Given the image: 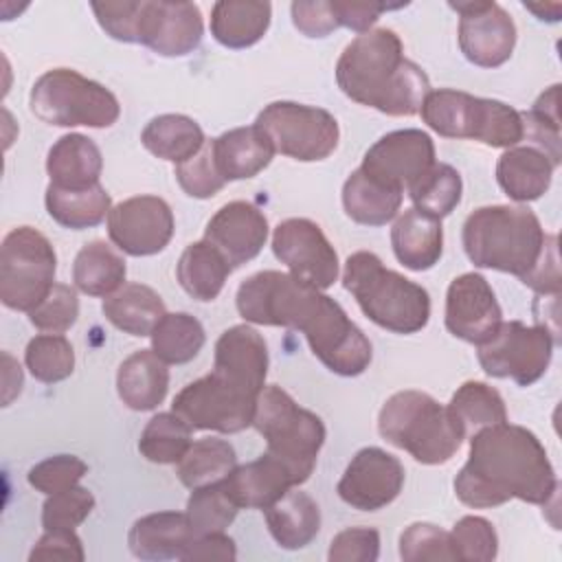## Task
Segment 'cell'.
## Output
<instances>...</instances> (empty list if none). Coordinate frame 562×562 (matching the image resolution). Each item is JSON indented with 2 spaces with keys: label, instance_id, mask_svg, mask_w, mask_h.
<instances>
[{
  "label": "cell",
  "instance_id": "cell-27",
  "mask_svg": "<svg viewBox=\"0 0 562 562\" xmlns=\"http://www.w3.org/2000/svg\"><path fill=\"white\" fill-rule=\"evenodd\" d=\"M169 369L151 349L127 356L116 371V391L132 411H154L167 397Z\"/></svg>",
  "mask_w": 562,
  "mask_h": 562
},
{
  "label": "cell",
  "instance_id": "cell-14",
  "mask_svg": "<svg viewBox=\"0 0 562 562\" xmlns=\"http://www.w3.org/2000/svg\"><path fill=\"white\" fill-rule=\"evenodd\" d=\"M272 252L299 281L327 290L338 279V255L323 228L307 217H290L272 233Z\"/></svg>",
  "mask_w": 562,
  "mask_h": 562
},
{
  "label": "cell",
  "instance_id": "cell-39",
  "mask_svg": "<svg viewBox=\"0 0 562 562\" xmlns=\"http://www.w3.org/2000/svg\"><path fill=\"white\" fill-rule=\"evenodd\" d=\"M237 465L235 448L217 437L198 439L189 446L184 457L176 463L180 483L189 490L224 481Z\"/></svg>",
  "mask_w": 562,
  "mask_h": 562
},
{
  "label": "cell",
  "instance_id": "cell-5",
  "mask_svg": "<svg viewBox=\"0 0 562 562\" xmlns=\"http://www.w3.org/2000/svg\"><path fill=\"white\" fill-rule=\"evenodd\" d=\"M342 285L364 316L393 334H415L428 325L430 296L426 288L386 268L375 252L358 250L347 257Z\"/></svg>",
  "mask_w": 562,
  "mask_h": 562
},
{
  "label": "cell",
  "instance_id": "cell-15",
  "mask_svg": "<svg viewBox=\"0 0 562 562\" xmlns=\"http://www.w3.org/2000/svg\"><path fill=\"white\" fill-rule=\"evenodd\" d=\"M448 7L459 13V48L470 64L496 68L512 57L516 24L498 2L461 0Z\"/></svg>",
  "mask_w": 562,
  "mask_h": 562
},
{
  "label": "cell",
  "instance_id": "cell-31",
  "mask_svg": "<svg viewBox=\"0 0 562 562\" xmlns=\"http://www.w3.org/2000/svg\"><path fill=\"white\" fill-rule=\"evenodd\" d=\"M263 512L270 536L279 547L290 551L307 547L321 529V509L316 501L301 490L290 487Z\"/></svg>",
  "mask_w": 562,
  "mask_h": 562
},
{
  "label": "cell",
  "instance_id": "cell-16",
  "mask_svg": "<svg viewBox=\"0 0 562 562\" xmlns=\"http://www.w3.org/2000/svg\"><path fill=\"white\" fill-rule=\"evenodd\" d=\"M108 235L112 244L132 257H149L171 241L173 213L158 195H134L108 215Z\"/></svg>",
  "mask_w": 562,
  "mask_h": 562
},
{
  "label": "cell",
  "instance_id": "cell-6",
  "mask_svg": "<svg viewBox=\"0 0 562 562\" xmlns=\"http://www.w3.org/2000/svg\"><path fill=\"white\" fill-rule=\"evenodd\" d=\"M378 430L382 439L424 465L450 461L463 441L448 406L424 391L393 393L380 408Z\"/></svg>",
  "mask_w": 562,
  "mask_h": 562
},
{
  "label": "cell",
  "instance_id": "cell-32",
  "mask_svg": "<svg viewBox=\"0 0 562 562\" xmlns=\"http://www.w3.org/2000/svg\"><path fill=\"white\" fill-rule=\"evenodd\" d=\"M270 18V2L220 0L211 11V33L226 48H248L266 35Z\"/></svg>",
  "mask_w": 562,
  "mask_h": 562
},
{
  "label": "cell",
  "instance_id": "cell-54",
  "mask_svg": "<svg viewBox=\"0 0 562 562\" xmlns=\"http://www.w3.org/2000/svg\"><path fill=\"white\" fill-rule=\"evenodd\" d=\"M86 558L81 538L75 529H46V533L35 542L29 553V560H77Z\"/></svg>",
  "mask_w": 562,
  "mask_h": 562
},
{
  "label": "cell",
  "instance_id": "cell-56",
  "mask_svg": "<svg viewBox=\"0 0 562 562\" xmlns=\"http://www.w3.org/2000/svg\"><path fill=\"white\" fill-rule=\"evenodd\" d=\"M404 4H384V2H351V0H331L334 15L338 26H347L356 33H367L378 22L382 11L400 9Z\"/></svg>",
  "mask_w": 562,
  "mask_h": 562
},
{
  "label": "cell",
  "instance_id": "cell-48",
  "mask_svg": "<svg viewBox=\"0 0 562 562\" xmlns=\"http://www.w3.org/2000/svg\"><path fill=\"white\" fill-rule=\"evenodd\" d=\"M94 509V496L90 490L72 485L61 492L48 494L42 505L44 529H77Z\"/></svg>",
  "mask_w": 562,
  "mask_h": 562
},
{
  "label": "cell",
  "instance_id": "cell-33",
  "mask_svg": "<svg viewBox=\"0 0 562 562\" xmlns=\"http://www.w3.org/2000/svg\"><path fill=\"white\" fill-rule=\"evenodd\" d=\"M101 310L116 329L138 338L149 336L167 314L160 294L143 283H123L103 299Z\"/></svg>",
  "mask_w": 562,
  "mask_h": 562
},
{
  "label": "cell",
  "instance_id": "cell-47",
  "mask_svg": "<svg viewBox=\"0 0 562 562\" xmlns=\"http://www.w3.org/2000/svg\"><path fill=\"white\" fill-rule=\"evenodd\" d=\"M79 316V299L75 288L66 283H55L50 292L29 312L31 325L48 334L68 331Z\"/></svg>",
  "mask_w": 562,
  "mask_h": 562
},
{
  "label": "cell",
  "instance_id": "cell-55",
  "mask_svg": "<svg viewBox=\"0 0 562 562\" xmlns=\"http://www.w3.org/2000/svg\"><path fill=\"white\" fill-rule=\"evenodd\" d=\"M292 24L307 37H325L338 29V20L334 15L331 2H292L290 7Z\"/></svg>",
  "mask_w": 562,
  "mask_h": 562
},
{
  "label": "cell",
  "instance_id": "cell-35",
  "mask_svg": "<svg viewBox=\"0 0 562 562\" xmlns=\"http://www.w3.org/2000/svg\"><path fill=\"white\" fill-rule=\"evenodd\" d=\"M140 143L149 154L180 165L193 158L204 147L206 138L200 123L191 116L160 114L145 125Z\"/></svg>",
  "mask_w": 562,
  "mask_h": 562
},
{
  "label": "cell",
  "instance_id": "cell-38",
  "mask_svg": "<svg viewBox=\"0 0 562 562\" xmlns=\"http://www.w3.org/2000/svg\"><path fill=\"white\" fill-rule=\"evenodd\" d=\"M448 411L463 439L472 437L485 426L507 422V408L501 393L494 386L476 380H468L454 391L448 402Z\"/></svg>",
  "mask_w": 562,
  "mask_h": 562
},
{
  "label": "cell",
  "instance_id": "cell-20",
  "mask_svg": "<svg viewBox=\"0 0 562 562\" xmlns=\"http://www.w3.org/2000/svg\"><path fill=\"white\" fill-rule=\"evenodd\" d=\"M435 165L432 138L415 127L395 130L378 138L364 154L360 169L400 189H408Z\"/></svg>",
  "mask_w": 562,
  "mask_h": 562
},
{
  "label": "cell",
  "instance_id": "cell-45",
  "mask_svg": "<svg viewBox=\"0 0 562 562\" xmlns=\"http://www.w3.org/2000/svg\"><path fill=\"white\" fill-rule=\"evenodd\" d=\"M239 507L228 496L222 481L195 487L187 501V518L195 536L224 531L237 516Z\"/></svg>",
  "mask_w": 562,
  "mask_h": 562
},
{
  "label": "cell",
  "instance_id": "cell-57",
  "mask_svg": "<svg viewBox=\"0 0 562 562\" xmlns=\"http://www.w3.org/2000/svg\"><path fill=\"white\" fill-rule=\"evenodd\" d=\"M527 288H531L538 294H551L558 296L562 290V277H560V259H558V237L549 235V244L536 263V268L520 279Z\"/></svg>",
  "mask_w": 562,
  "mask_h": 562
},
{
  "label": "cell",
  "instance_id": "cell-34",
  "mask_svg": "<svg viewBox=\"0 0 562 562\" xmlns=\"http://www.w3.org/2000/svg\"><path fill=\"white\" fill-rule=\"evenodd\" d=\"M231 263L226 257L206 239L189 244L176 266V277L182 290L195 301H213L222 292Z\"/></svg>",
  "mask_w": 562,
  "mask_h": 562
},
{
  "label": "cell",
  "instance_id": "cell-52",
  "mask_svg": "<svg viewBox=\"0 0 562 562\" xmlns=\"http://www.w3.org/2000/svg\"><path fill=\"white\" fill-rule=\"evenodd\" d=\"M380 555V533L373 527H349L331 538L329 562H375Z\"/></svg>",
  "mask_w": 562,
  "mask_h": 562
},
{
  "label": "cell",
  "instance_id": "cell-29",
  "mask_svg": "<svg viewBox=\"0 0 562 562\" xmlns=\"http://www.w3.org/2000/svg\"><path fill=\"white\" fill-rule=\"evenodd\" d=\"M555 165L536 147H509L496 162V182L507 198L533 202L542 198L553 178Z\"/></svg>",
  "mask_w": 562,
  "mask_h": 562
},
{
  "label": "cell",
  "instance_id": "cell-36",
  "mask_svg": "<svg viewBox=\"0 0 562 562\" xmlns=\"http://www.w3.org/2000/svg\"><path fill=\"white\" fill-rule=\"evenodd\" d=\"M44 202L48 215L57 224L72 231L92 228L101 224L112 211L110 193L101 187V182L88 189H59L48 184Z\"/></svg>",
  "mask_w": 562,
  "mask_h": 562
},
{
  "label": "cell",
  "instance_id": "cell-51",
  "mask_svg": "<svg viewBox=\"0 0 562 562\" xmlns=\"http://www.w3.org/2000/svg\"><path fill=\"white\" fill-rule=\"evenodd\" d=\"M86 472H88V465L79 457L55 454V457H48V459L35 463L29 470L26 481L31 487H35L42 494H55V492L77 485Z\"/></svg>",
  "mask_w": 562,
  "mask_h": 562
},
{
  "label": "cell",
  "instance_id": "cell-43",
  "mask_svg": "<svg viewBox=\"0 0 562 562\" xmlns=\"http://www.w3.org/2000/svg\"><path fill=\"white\" fill-rule=\"evenodd\" d=\"M558 92L560 86L553 83L542 92L529 112H520L522 138L531 140V147L540 149L555 167L562 160L560 140V114H558Z\"/></svg>",
  "mask_w": 562,
  "mask_h": 562
},
{
  "label": "cell",
  "instance_id": "cell-49",
  "mask_svg": "<svg viewBox=\"0 0 562 562\" xmlns=\"http://www.w3.org/2000/svg\"><path fill=\"white\" fill-rule=\"evenodd\" d=\"M173 173H176V180L182 187V191L191 198H198V200L213 198L226 184V180L217 171L213 149H211V140H206L204 147L193 158L176 165Z\"/></svg>",
  "mask_w": 562,
  "mask_h": 562
},
{
  "label": "cell",
  "instance_id": "cell-30",
  "mask_svg": "<svg viewBox=\"0 0 562 562\" xmlns=\"http://www.w3.org/2000/svg\"><path fill=\"white\" fill-rule=\"evenodd\" d=\"M404 200V189L378 180L364 169L351 171L342 184V209L345 213L364 226L389 224Z\"/></svg>",
  "mask_w": 562,
  "mask_h": 562
},
{
  "label": "cell",
  "instance_id": "cell-22",
  "mask_svg": "<svg viewBox=\"0 0 562 562\" xmlns=\"http://www.w3.org/2000/svg\"><path fill=\"white\" fill-rule=\"evenodd\" d=\"M213 371L226 380L261 393L268 375V345L250 325L228 327L215 342Z\"/></svg>",
  "mask_w": 562,
  "mask_h": 562
},
{
  "label": "cell",
  "instance_id": "cell-1",
  "mask_svg": "<svg viewBox=\"0 0 562 562\" xmlns=\"http://www.w3.org/2000/svg\"><path fill=\"white\" fill-rule=\"evenodd\" d=\"M237 312L246 323L290 327L305 334L312 353L345 378L369 369L373 349L345 310L290 272L261 270L237 288Z\"/></svg>",
  "mask_w": 562,
  "mask_h": 562
},
{
  "label": "cell",
  "instance_id": "cell-10",
  "mask_svg": "<svg viewBox=\"0 0 562 562\" xmlns=\"http://www.w3.org/2000/svg\"><path fill=\"white\" fill-rule=\"evenodd\" d=\"M53 244L31 226H18L0 248V301L15 312H31L55 285Z\"/></svg>",
  "mask_w": 562,
  "mask_h": 562
},
{
  "label": "cell",
  "instance_id": "cell-7",
  "mask_svg": "<svg viewBox=\"0 0 562 562\" xmlns=\"http://www.w3.org/2000/svg\"><path fill=\"white\" fill-rule=\"evenodd\" d=\"M252 426L266 439V452L290 470L296 485L312 476L325 443V424L316 413L299 406L281 386L268 384L257 397Z\"/></svg>",
  "mask_w": 562,
  "mask_h": 562
},
{
  "label": "cell",
  "instance_id": "cell-3",
  "mask_svg": "<svg viewBox=\"0 0 562 562\" xmlns=\"http://www.w3.org/2000/svg\"><path fill=\"white\" fill-rule=\"evenodd\" d=\"M336 83L356 103L389 116H413L430 92L428 75L404 57L391 29H371L351 40L336 61Z\"/></svg>",
  "mask_w": 562,
  "mask_h": 562
},
{
  "label": "cell",
  "instance_id": "cell-42",
  "mask_svg": "<svg viewBox=\"0 0 562 562\" xmlns=\"http://www.w3.org/2000/svg\"><path fill=\"white\" fill-rule=\"evenodd\" d=\"M191 430L193 428L173 411L158 413L143 428L138 450L151 463H178L193 443Z\"/></svg>",
  "mask_w": 562,
  "mask_h": 562
},
{
  "label": "cell",
  "instance_id": "cell-50",
  "mask_svg": "<svg viewBox=\"0 0 562 562\" xmlns=\"http://www.w3.org/2000/svg\"><path fill=\"white\" fill-rule=\"evenodd\" d=\"M400 558L406 562L454 560L450 533L430 522H413L400 536Z\"/></svg>",
  "mask_w": 562,
  "mask_h": 562
},
{
  "label": "cell",
  "instance_id": "cell-41",
  "mask_svg": "<svg viewBox=\"0 0 562 562\" xmlns=\"http://www.w3.org/2000/svg\"><path fill=\"white\" fill-rule=\"evenodd\" d=\"M406 191L417 211L441 220L450 215L461 202L463 182L454 167L446 162H435Z\"/></svg>",
  "mask_w": 562,
  "mask_h": 562
},
{
  "label": "cell",
  "instance_id": "cell-58",
  "mask_svg": "<svg viewBox=\"0 0 562 562\" xmlns=\"http://www.w3.org/2000/svg\"><path fill=\"white\" fill-rule=\"evenodd\" d=\"M237 558V547L231 536L224 531L215 533H202L195 536L180 560L184 562H198V560H222V562H233Z\"/></svg>",
  "mask_w": 562,
  "mask_h": 562
},
{
  "label": "cell",
  "instance_id": "cell-53",
  "mask_svg": "<svg viewBox=\"0 0 562 562\" xmlns=\"http://www.w3.org/2000/svg\"><path fill=\"white\" fill-rule=\"evenodd\" d=\"M101 29L119 42L134 44L138 31L140 2H92Z\"/></svg>",
  "mask_w": 562,
  "mask_h": 562
},
{
  "label": "cell",
  "instance_id": "cell-9",
  "mask_svg": "<svg viewBox=\"0 0 562 562\" xmlns=\"http://www.w3.org/2000/svg\"><path fill=\"white\" fill-rule=\"evenodd\" d=\"M31 112L57 127H110L121 114L119 99L99 81L72 68H50L31 88Z\"/></svg>",
  "mask_w": 562,
  "mask_h": 562
},
{
  "label": "cell",
  "instance_id": "cell-17",
  "mask_svg": "<svg viewBox=\"0 0 562 562\" xmlns=\"http://www.w3.org/2000/svg\"><path fill=\"white\" fill-rule=\"evenodd\" d=\"M404 487V465L391 452L369 446L353 454L338 481V496L360 512L391 505Z\"/></svg>",
  "mask_w": 562,
  "mask_h": 562
},
{
  "label": "cell",
  "instance_id": "cell-44",
  "mask_svg": "<svg viewBox=\"0 0 562 562\" xmlns=\"http://www.w3.org/2000/svg\"><path fill=\"white\" fill-rule=\"evenodd\" d=\"M24 362L31 375L44 384L66 380L75 371V351L61 334H40L29 340Z\"/></svg>",
  "mask_w": 562,
  "mask_h": 562
},
{
  "label": "cell",
  "instance_id": "cell-12",
  "mask_svg": "<svg viewBox=\"0 0 562 562\" xmlns=\"http://www.w3.org/2000/svg\"><path fill=\"white\" fill-rule=\"evenodd\" d=\"M257 397L259 393L211 371L204 378L189 382L173 397L171 411L193 430H217L231 435L252 426Z\"/></svg>",
  "mask_w": 562,
  "mask_h": 562
},
{
  "label": "cell",
  "instance_id": "cell-8",
  "mask_svg": "<svg viewBox=\"0 0 562 562\" xmlns=\"http://www.w3.org/2000/svg\"><path fill=\"white\" fill-rule=\"evenodd\" d=\"M424 123L446 138H470L487 147H514L522 140V119L512 105L463 90H430L419 108Z\"/></svg>",
  "mask_w": 562,
  "mask_h": 562
},
{
  "label": "cell",
  "instance_id": "cell-28",
  "mask_svg": "<svg viewBox=\"0 0 562 562\" xmlns=\"http://www.w3.org/2000/svg\"><path fill=\"white\" fill-rule=\"evenodd\" d=\"M103 156L97 143L83 134L61 136L46 156L50 184L59 189H88L99 184Z\"/></svg>",
  "mask_w": 562,
  "mask_h": 562
},
{
  "label": "cell",
  "instance_id": "cell-23",
  "mask_svg": "<svg viewBox=\"0 0 562 562\" xmlns=\"http://www.w3.org/2000/svg\"><path fill=\"white\" fill-rule=\"evenodd\" d=\"M222 483L239 509H268L290 487H296L290 470L268 452L250 463L235 465Z\"/></svg>",
  "mask_w": 562,
  "mask_h": 562
},
{
  "label": "cell",
  "instance_id": "cell-40",
  "mask_svg": "<svg viewBox=\"0 0 562 562\" xmlns=\"http://www.w3.org/2000/svg\"><path fill=\"white\" fill-rule=\"evenodd\" d=\"M149 336L151 351L167 364L191 362L206 340L202 323L187 312L165 314Z\"/></svg>",
  "mask_w": 562,
  "mask_h": 562
},
{
  "label": "cell",
  "instance_id": "cell-19",
  "mask_svg": "<svg viewBox=\"0 0 562 562\" xmlns=\"http://www.w3.org/2000/svg\"><path fill=\"white\" fill-rule=\"evenodd\" d=\"M446 329L470 345L487 342L503 323V312L487 279L479 272H465L448 285Z\"/></svg>",
  "mask_w": 562,
  "mask_h": 562
},
{
  "label": "cell",
  "instance_id": "cell-24",
  "mask_svg": "<svg viewBox=\"0 0 562 562\" xmlns=\"http://www.w3.org/2000/svg\"><path fill=\"white\" fill-rule=\"evenodd\" d=\"M211 149L217 171L226 182L255 178L277 154L268 134L257 123L220 134L211 140Z\"/></svg>",
  "mask_w": 562,
  "mask_h": 562
},
{
  "label": "cell",
  "instance_id": "cell-4",
  "mask_svg": "<svg viewBox=\"0 0 562 562\" xmlns=\"http://www.w3.org/2000/svg\"><path fill=\"white\" fill-rule=\"evenodd\" d=\"M463 250L476 268L525 279L540 261L549 235L527 206H481L463 222Z\"/></svg>",
  "mask_w": 562,
  "mask_h": 562
},
{
  "label": "cell",
  "instance_id": "cell-46",
  "mask_svg": "<svg viewBox=\"0 0 562 562\" xmlns=\"http://www.w3.org/2000/svg\"><path fill=\"white\" fill-rule=\"evenodd\" d=\"M454 560L490 562L498 553V536L494 525L483 516H463L450 531Z\"/></svg>",
  "mask_w": 562,
  "mask_h": 562
},
{
  "label": "cell",
  "instance_id": "cell-11",
  "mask_svg": "<svg viewBox=\"0 0 562 562\" xmlns=\"http://www.w3.org/2000/svg\"><path fill=\"white\" fill-rule=\"evenodd\" d=\"M277 154L301 162L325 160L338 147L340 130L331 112L296 101H272L255 121Z\"/></svg>",
  "mask_w": 562,
  "mask_h": 562
},
{
  "label": "cell",
  "instance_id": "cell-37",
  "mask_svg": "<svg viewBox=\"0 0 562 562\" xmlns=\"http://www.w3.org/2000/svg\"><path fill=\"white\" fill-rule=\"evenodd\" d=\"M125 259L105 241L86 244L72 263V281L88 296H110L125 281Z\"/></svg>",
  "mask_w": 562,
  "mask_h": 562
},
{
  "label": "cell",
  "instance_id": "cell-26",
  "mask_svg": "<svg viewBox=\"0 0 562 562\" xmlns=\"http://www.w3.org/2000/svg\"><path fill=\"white\" fill-rule=\"evenodd\" d=\"M391 246L397 261L415 272L430 270L443 252L441 220L406 209L391 228Z\"/></svg>",
  "mask_w": 562,
  "mask_h": 562
},
{
  "label": "cell",
  "instance_id": "cell-59",
  "mask_svg": "<svg viewBox=\"0 0 562 562\" xmlns=\"http://www.w3.org/2000/svg\"><path fill=\"white\" fill-rule=\"evenodd\" d=\"M525 9L533 11L540 20L558 22V20H560V11H562V4H560V2H551V4H533V2H525Z\"/></svg>",
  "mask_w": 562,
  "mask_h": 562
},
{
  "label": "cell",
  "instance_id": "cell-25",
  "mask_svg": "<svg viewBox=\"0 0 562 562\" xmlns=\"http://www.w3.org/2000/svg\"><path fill=\"white\" fill-rule=\"evenodd\" d=\"M195 538L187 512H156L138 518L127 536L132 555L140 560H180Z\"/></svg>",
  "mask_w": 562,
  "mask_h": 562
},
{
  "label": "cell",
  "instance_id": "cell-18",
  "mask_svg": "<svg viewBox=\"0 0 562 562\" xmlns=\"http://www.w3.org/2000/svg\"><path fill=\"white\" fill-rule=\"evenodd\" d=\"M204 33V22L193 2L140 0L136 42L162 57L193 53Z\"/></svg>",
  "mask_w": 562,
  "mask_h": 562
},
{
  "label": "cell",
  "instance_id": "cell-13",
  "mask_svg": "<svg viewBox=\"0 0 562 562\" xmlns=\"http://www.w3.org/2000/svg\"><path fill=\"white\" fill-rule=\"evenodd\" d=\"M558 340L544 325L522 321L501 323L496 334L479 345V364L492 378H509L520 386L538 382L551 362Z\"/></svg>",
  "mask_w": 562,
  "mask_h": 562
},
{
  "label": "cell",
  "instance_id": "cell-2",
  "mask_svg": "<svg viewBox=\"0 0 562 562\" xmlns=\"http://www.w3.org/2000/svg\"><path fill=\"white\" fill-rule=\"evenodd\" d=\"M558 492L555 470L540 439L525 426L501 422L470 437V454L454 479L457 498L476 509L512 498L547 505Z\"/></svg>",
  "mask_w": 562,
  "mask_h": 562
},
{
  "label": "cell",
  "instance_id": "cell-21",
  "mask_svg": "<svg viewBox=\"0 0 562 562\" xmlns=\"http://www.w3.org/2000/svg\"><path fill=\"white\" fill-rule=\"evenodd\" d=\"M204 239L226 257L231 268H239L255 259L266 246L268 220L255 204L235 200L224 204L209 220Z\"/></svg>",
  "mask_w": 562,
  "mask_h": 562
}]
</instances>
